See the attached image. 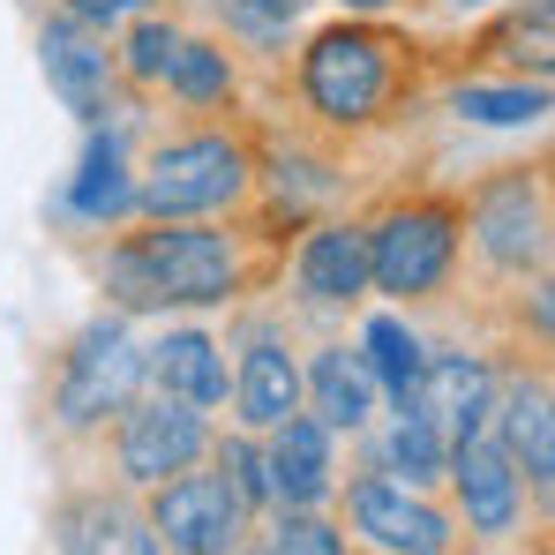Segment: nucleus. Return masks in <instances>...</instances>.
<instances>
[{
  "mask_svg": "<svg viewBox=\"0 0 555 555\" xmlns=\"http://www.w3.org/2000/svg\"><path fill=\"white\" fill-rule=\"evenodd\" d=\"M459 8H473V0H459Z\"/></svg>",
  "mask_w": 555,
  "mask_h": 555,
  "instance_id": "obj_31",
  "label": "nucleus"
},
{
  "mask_svg": "<svg viewBox=\"0 0 555 555\" xmlns=\"http://www.w3.org/2000/svg\"><path fill=\"white\" fill-rule=\"evenodd\" d=\"M241 278V256L225 233H203L188 218H158V233L128 241L105 256V285L120 293V308H203V300H225Z\"/></svg>",
  "mask_w": 555,
  "mask_h": 555,
  "instance_id": "obj_1",
  "label": "nucleus"
},
{
  "mask_svg": "<svg viewBox=\"0 0 555 555\" xmlns=\"http://www.w3.org/2000/svg\"><path fill=\"white\" fill-rule=\"evenodd\" d=\"M151 526L166 533L173 555H233V541H241V495H233L225 473H173V480H158Z\"/></svg>",
  "mask_w": 555,
  "mask_h": 555,
  "instance_id": "obj_7",
  "label": "nucleus"
},
{
  "mask_svg": "<svg viewBox=\"0 0 555 555\" xmlns=\"http://www.w3.org/2000/svg\"><path fill=\"white\" fill-rule=\"evenodd\" d=\"M451 113H459V120H480V128H533V120L548 113V91H541V83H503V91L465 83V91L451 98Z\"/></svg>",
  "mask_w": 555,
  "mask_h": 555,
  "instance_id": "obj_22",
  "label": "nucleus"
},
{
  "mask_svg": "<svg viewBox=\"0 0 555 555\" xmlns=\"http://www.w3.org/2000/svg\"><path fill=\"white\" fill-rule=\"evenodd\" d=\"M451 256H459V218L443 203H413V210H390L369 233V285L383 293H436L451 278Z\"/></svg>",
  "mask_w": 555,
  "mask_h": 555,
  "instance_id": "obj_4",
  "label": "nucleus"
},
{
  "mask_svg": "<svg viewBox=\"0 0 555 555\" xmlns=\"http://www.w3.org/2000/svg\"><path fill=\"white\" fill-rule=\"evenodd\" d=\"M369 285V233L353 225H323L300 248V293L308 300H353Z\"/></svg>",
  "mask_w": 555,
  "mask_h": 555,
  "instance_id": "obj_17",
  "label": "nucleus"
},
{
  "mask_svg": "<svg viewBox=\"0 0 555 555\" xmlns=\"http://www.w3.org/2000/svg\"><path fill=\"white\" fill-rule=\"evenodd\" d=\"M473 233L488 248V263L503 271H526L548 256V218H541V188L533 181H495L473 203Z\"/></svg>",
  "mask_w": 555,
  "mask_h": 555,
  "instance_id": "obj_12",
  "label": "nucleus"
},
{
  "mask_svg": "<svg viewBox=\"0 0 555 555\" xmlns=\"http://www.w3.org/2000/svg\"><path fill=\"white\" fill-rule=\"evenodd\" d=\"M390 46L375 38V30H323L315 46H308V61H300V83H308V105L323 113V120H338V128H361L383 113V98H390Z\"/></svg>",
  "mask_w": 555,
  "mask_h": 555,
  "instance_id": "obj_2",
  "label": "nucleus"
},
{
  "mask_svg": "<svg viewBox=\"0 0 555 555\" xmlns=\"http://www.w3.org/2000/svg\"><path fill=\"white\" fill-rule=\"evenodd\" d=\"M300 390L315 398V421H323V428H361V421H369V405H375L369 361H361V353H346V346H323Z\"/></svg>",
  "mask_w": 555,
  "mask_h": 555,
  "instance_id": "obj_18",
  "label": "nucleus"
},
{
  "mask_svg": "<svg viewBox=\"0 0 555 555\" xmlns=\"http://www.w3.org/2000/svg\"><path fill=\"white\" fill-rule=\"evenodd\" d=\"M38 61H46V83H53V98H61L68 113H83V120L105 113L113 53H105L98 23H83V15H53V23L38 30Z\"/></svg>",
  "mask_w": 555,
  "mask_h": 555,
  "instance_id": "obj_8",
  "label": "nucleus"
},
{
  "mask_svg": "<svg viewBox=\"0 0 555 555\" xmlns=\"http://www.w3.org/2000/svg\"><path fill=\"white\" fill-rule=\"evenodd\" d=\"M135 383H143V353H135L128 331L105 315V323H91V331L76 338L68 369H61V421H68V428H98L105 413H120V405L135 398Z\"/></svg>",
  "mask_w": 555,
  "mask_h": 555,
  "instance_id": "obj_5",
  "label": "nucleus"
},
{
  "mask_svg": "<svg viewBox=\"0 0 555 555\" xmlns=\"http://www.w3.org/2000/svg\"><path fill=\"white\" fill-rule=\"evenodd\" d=\"M210 451V428H203V405H181V398H151V405H120V473L128 480H143V488H158V480H173L188 465Z\"/></svg>",
  "mask_w": 555,
  "mask_h": 555,
  "instance_id": "obj_6",
  "label": "nucleus"
},
{
  "mask_svg": "<svg viewBox=\"0 0 555 555\" xmlns=\"http://www.w3.org/2000/svg\"><path fill=\"white\" fill-rule=\"evenodd\" d=\"M353 526L390 555H443L451 548V518L428 511L421 495H405L398 480H361L353 488Z\"/></svg>",
  "mask_w": 555,
  "mask_h": 555,
  "instance_id": "obj_11",
  "label": "nucleus"
},
{
  "mask_svg": "<svg viewBox=\"0 0 555 555\" xmlns=\"http://www.w3.org/2000/svg\"><path fill=\"white\" fill-rule=\"evenodd\" d=\"M390 465H398L405 480H436V473H443V436H436L421 413H398V428H390Z\"/></svg>",
  "mask_w": 555,
  "mask_h": 555,
  "instance_id": "obj_24",
  "label": "nucleus"
},
{
  "mask_svg": "<svg viewBox=\"0 0 555 555\" xmlns=\"http://www.w3.org/2000/svg\"><path fill=\"white\" fill-rule=\"evenodd\" d=\"M218 8H225V23H233V30H248V38H263V46H271V38L293 30V15H300L308 0H218Z\"/></svg>",
  "mask_w": 555,
  "mask_h": 555,
  "instance_id": "obj_26",
  "label": "nucleus"
},
{
  "mask_svg": "<svg viewBox=\"0 0 555 555\" xmlns=\"http://www.w3.org/2000/svg\"><path fill=\"white\" fill-rule=\"evenodd\" d=\"M421 361H428V353H421V338H413L398 315H375V323H369V375L383 383V390H390V405H398V413L413 405Z\"/></svg>",
  "mask_w": 555,
  "mask_h": 555,
  "instance_id": "obj_21",
  "label": "nucleus"
},
{
  "mask_svg": "<svg viewBox=\"0 0 555 555\" xmlns=\"http://www.w3.org/2000/svg\"><path fill=\"white\" fill-rule=\"evenodd\" d=\"M346 8H361V15H375V8H390V0H346Z\"/></svg>",
  "mask_w": 555,
  "mask_h": 555,
  "instance_id": "obj_30",
  "label": "nucleus"
},
{
  "mask_svg": "<svg viewBox=\"0 0 555 555\" xmlns=\"http://www.w3.org/2000/svg\"><path fill=\"white\" fill-rule=\"evenodd\" d=\"M451 480H459V495H465V526H473V533L503 541V533L518 526V465H511V451H503L488 428L465 436L459 451H451Z\"/></svg>",
  "mask_w": 555,
  "mask_h": 555,
  "instance_id": "obj_10",
  "label": "nucleus"
},
{
  "mask_svg": "<svg viewBox=\"0 0 555 555\" xmlns=\"http://www.w3.org/2000/svg\"><path fill=\"white\" fill-rule=\"evenodd\" d=\"M151 0H68V15H83V23H120V15H143Z\"/></svg>",
  "mask_w": 555,
  "mask_h": 555,
  "instance_id": "obj_29",
  "label": "nucleus"
},
{
  "mask_svg": "<svg viewBox=\"0 0 555 555\" xmlns=\"http://www.w3.org/2000/svg\"><path fill=\"white\" fill-rule=\"evenodd\" d=\"M143 375L166 398H181V405H225V361H218V346L203 331H173L166 346H151L143 353Z\"/></svg>",
  "mask_w": 555,
  "mask_h": 555,
  "instance_id": "obj_14",
  "label": "nucleus"
},
{
  "mask_svg": "<svg viewBox=\"0 0 555 555\" xmlns=\"http://www.w3.org/2000/svg\"><path fill=\"white\" fill-rule=\"evenodd\" d=\"M405 413H421L436 436L465 443L495 413V375L480 369V361H465V353H436V361H421V383H413V405Z\"/></svg>",
  "mask_w": 555,
  "mask_h": 555,
  "instance_id": "obj_9",
  "label": "nucleus"
},
{
  "mask_svg": "<svg viewBox=\"0 0 555 555\" xmlns=\"http://www.w3.org/2000/svg\"><path fill=\"white\" fill-rule=\"evenodd\" d=\"M271 503L285 511H315L331 495V428L315 413H285L271 428Z\"/></svg>",
  "mask_w": 555,
  "mask_h": 555,
  "instance_id": "obj_13",
  "label": "nucleus"
},
{
  "mask_svg": "<svg viewBox=\"0 0 555 555\" xmlns=\"http://www.w3.org/2000/svg\"><path fill=\"white\" fill-rule=\"evenodd\" d=\"M503 451L511 465H526L533 488L555 480V428H548V383H518L503 405Z\"/></svg>",
  "mask_w": 555,
  "mask_h": 555,
  "instance_id": "obj_19",
  "label": "nucleus"
},
{
  "mask_svg": "<svg viewBox=\"0 0 555 555\" xmlns=\"http://www.w3.org/2000/svg\"><path fill=\"white\" fill-rule=\"evenodd\" d=\"M218 473L233 480V495H241V503H271V459H263L256 443H225Z\"/></svg>",
  "mask_w": 555,
  "mask_h": 555,
  "instance_id": "obj_28",
  "label": "nucleus"
},
{
  "mask_svg": "<svg viewBox=\"0 0 555 555\" xmlns=\"http://www.w3.org/2000/svg\"><path fill=\"white\" fill-rule=\"evenodd\" d=\"M241 421L248 428H278L285 413H300V369H293V353L278 346V338H256L248 353H241Z\"/></svg>",
  "mask_w": 555,
  "mask_h": 555,
  "instance_id": "obj_16",
  "label": "nucleus"
},
{
  "mask_svg": "<svg viewBox=\"0 0 555 555\" xmlns=\"http://www.w3.org/2000/svg\"><path fill=\"white\" fill-rule=\"evenodd\" d=\"M241 188H248L241 143H225V135H188L173 151H158V166H151V181L135 188V203H143L151 218H203V210H225Z\"/></svg>",
  "mask_w": 555,
  "mask_h": 555,
  "instance_id": "obj_3",
  "label": "nucleus"
},
{
  "mask_svg": "<svg viewBox=\"0 0 555 555\" xmlns=\"http://www.w3.org/2000/svg\"><path fill=\"white\" fill-rule=\"evenodd\" d=\"M173 53H181V30H173V23H158V15H143V23H135V38H128V76L158 83V76L173 68Z\"/></svg>",
  "mask_w": 555,
  "mask_h": 555,
  "instance_id": "obj_25",
  "label": "nucleus"
},
{
  "mask_svg": "<svg viewBox=\"0 0 555 555\" xmlns=\"http://www.w3.org/2000/svg\"><path fill=\"white\" fill-rule=\"evenodd\" d=\"M166 83H173L188 105H218V98L233 91V68H225V53H218V46H188V38H181V53H173V68H166Z\"/></svg>",
  "mask_w": 555,
  "mask_h": 555,
  "instance_id": "obj_23",
  "label": "nucleus"
},
{
  "mask_svg": "<svg viewBox=\"0 0 555 555\" xmlns=\"http://www.w3.org/2000/svg\"><path fill=\"white\" fill-rule=\"evenodd\" d=\"M128 203H135V181L120 173V135H91L83 173L68 188V210H76V218H120Z\"/></svg>",
  "mask_w": 555,
  "mask_h": 555,
  "instance_id": "obj_20",
  "label": "nucleus"
},
{
  "mask_svg": "<svg viewBox=\"0 0 555 555\" xmlns=\"http://www.w3.org/2000/svg\"><path fill=\"white\" fill-rule=\"evenodd\" d=\"M271 555H346V541L323 526V518H308V511H285L271 533Z\"/></svg>",
  "mask_w": 555,
  "mask_h": 555,
  "instance_id": "obj_27",
  "label": "nucleus"
},
{
  "mask_svg": "<svg viewBox=\"0 0 555 555\" xmlns=\"http://www.w3.org/2000/svg\"><path fill=\"white\" fill-rule=\"evenodd\" d=\"M61 555H158V533L128 503L83 495V503L61 511Z\"/></svg>",
  "mask_w": 555,
  "mask_h": 555,
  "instance_id": "obj_15",
  "label": "nucleus"
}]
</instances>
